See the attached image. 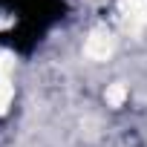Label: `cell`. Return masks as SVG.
<instances>
[{"mask_svg": "<svg viewBox=\"0 0 147 147\" xmlns=\"http://www.w3.org/2000/svg\"><path fill=\"white\" fill-rule=\"evenodd\" d=\"M9 101H12V84L6 78V72H0V113H6Z\"/></svg>", "mask_w": 147, "mask_h": 147, "instance_id": "3957f363", "label": "cell"}, {"mask_svg": "<svg viewBox=\"0 0 147 147\" xmlns=\"http://www.w3.org/2000/svg\"><path fill=\"white\" fill-rule=\"evenodd\" d=\"M113 49H115V40H113V35L107 29H92L90 38H87V43H84V52L92 61H107L113 55Z\"/></svg>", "mask_w": 147, "mask_h": 147, "instance_id": "6da1fadb", "label": "cell"}, {"mask_svg": "<svg viewBox=\"0 0 147 147\" xmlns=\"http://www.w3.org/2000/svg\"><path fill=\"white\" fill-rule=\"evenodd\" d=\"M104 98H107L110 107H121V104L127 101V87H124V84H110L107 92H104Z\"/></svg>", "mask_w": 147, "mask_h": 147, "instance_id": "7a4b0ae2", "label": "cell"}]
</instances>
